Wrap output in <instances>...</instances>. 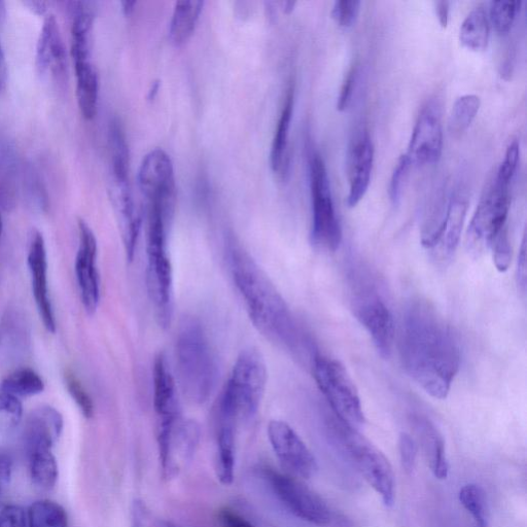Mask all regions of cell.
I'll use <instances>...</instances> for the list:
<instances>
[{
	"mask_svg": "<svg viewBox=\"0 0 527 527\" xmlns=\"http://www.w3.org/2000/svg\"><path fill=\"white\" fill-rule=\"evenodd\" d=\"M219 521L222 527H255L250 520L228 508L220 511Z\"/></svg>",
	"mask_w": 527,
	"mask_h": 527,
	"instance_id": "f6af8a7d",
	"label": "cell"
},
{
	"mask_svg": "<svg viewBox=\"0 0 527 527\" xmlns=\"http://www.w3.org/2000/svg\"><path fill=\"white\" fill-rule=\"evenodd\" d=\"M411 166L412 164L405 154L399 158L390 184V198L395 205H398L401 200Z\"/></svg>",
	"mask_w": 527,
	"mask_h": 527,
	"instance_id": "ab89813d",
	"label": "cell"
},
{
	"mask_svg": "<svg viewBox=\"0 0 527 527\" xmlns=\"http://www.w3.org/2000/svg\"><path fill=\"white\" fill-rule=\"evenodd\" d=\"M26 7L29 8L34 14H37L39 16H45L48 11V4L45 2H26L24 3Z\"/></svg>",
	"mask_w": 527,
	"mask_h": 527,
	"instance_id": "f907efd6",
	"label": "cell"
},
{
	"mask_svg": "<svg viewBox=\"0 0 527 527\" xmlns=\"http://www.w3.org/2000/svg\"><path fill=\"white\" fill-rule=\"evenodd\" d=\"M435 8L440 25L446 28L449 21L450 4L443 0V2H437Z\"/></svg>",
	"mask_w": 527,
	"mask_h": 527,
	"instance_id": "681fc988",
	"label": "cell"
},
{
	"mask_svg": "<svg viewBox=\"0 0 527 527\" xmlns=\"http://www.w3.org/2000/svg\"><path fill=\"white\" fill-rule=\"evenodd\" d=\"M27 455L33 483L45 490L53 488L58 479V466L52 449H37Z\"/></svg>",
	"mask_w": 527,
	"mask_h": 527,
	"instance_id": "83f0119b",
	"label": "cell"
},
{
	"mask_svg": "<svg viewBox=\"0 0 527 527\" xmlns=\"http://www.w3.org/2000/svg\"><path fill=\"white\" fill-rule=\"evenodd\" d=\"M204 2L184 0L175 4L169 25V39L177 47L186 44L197 26Z\"/></svg>",
	"mask_w": 527,
	"mask_h": 527,
	"instance_id": "484cf974",
	"label": "cell"
},
{
	"mask_svg": "<svg viewBox=\"0 0 527 527\" xmlns=\"http://www.w3.org/2000/svg\"><path fill=\"white\" fill-rule=\"evenodd\" d=\"M311 365L315 382L340 423L356 431L363 428L366 417L359 391L343 364L316 354Z\"/></svg>",
	"mask_w": 527,
	"mask_h": 527,
	"instance_id": "5b68a950",
	"label": "cell"
},
{
	"mask_svg": "<svg viewBox=\"0 0 527 527\" xmlns=\"http://www.w3.org/2000/svg\"><path fill=\"white\" fill-rule=\"evenodd\" d=\"M67 522L65 510L52 501L35 502L28 510V527H67Z\"/></svg>",
	"mask_w": 527,
	"mask_h": 527,
	"instance_id": "1f68e13d",
	"label": "cell"
},
{
	"mask_svg": "<svg viewBox=\"0 0 527 527\" xmlns=\"http://www.w3.org/2000/svg\"><path fill=\"white\" fill-rule=\"evenodd\" d=\"M413 423L433 475L439 480L447 479L449 463L442 435L426 418L416 417Z\"/></svg>",
	"mask_w": 527,
	"mask_h": 527,
	"instance_id": "cb8c5ba5",
	"label": "cell"
},
{
	"mask_svg": "<svg viewBox=\"0 0 527 527\" xmlns=\"http://www.w3.org/2000/svg\"><path fill=\"white\" fill-rule=\"evenodd\" d=\"M45 390V383L41 376L29 368L19 369L9 375L3 382V393L20 397L40 395Z\"/></svg>",
	"mask_w": 527,
	"mask_h": 527,
	"instance_id": "f546056e",
	"label": "cell"
},
{
	"mask_svg": "<svg viewBox=\"0 0 527 527\" xmlns=\"http://www.w3.org/2000/svg\"><path fill=\"white\" fill-rule=\"evenodd\" d=\"M23 415L22 403L19 398L0 394V427L12 429L19 425Z\"/></svg>",
	"mask_w": 527,
	"mask_h": 527,
	"instance_id": "d590c367",
	"label": "cell"
},
{
	"mask_svg": "<svg viewBox=\"0 0 527 527\" xmlns=\"http://www.w3.org/2000/svg\"><path fill=\"white\" fill-rule=\"evenodd\" d=\"M234 426L219 424L217 476L224 485H231L235 473V437Z\"/></svg>",
	"mask_w": 527,
	"mask_h": 527,
	"instance_id": "f1b7e54d",
	"label": "cell"
},
{
	"mask_svg": "<svg viewBox=\"0 0 527 527\" xmlns=\"http://www.w3.org/2000/svg\"><path fill=\"white\" fill-rule=\"evenodd\" d=\"M480 107L481 100L476 95L468 94L456 99L449 117V131L455 136L466 132L475 120Z\"/></svg>",
	"mask_w": 527,
	"mask_h": 527,
	"instance_id": "4dcf8cb0",
	"label": "cell"
},
{
	"mask_svg": "<svg viewBox=\"0 0 527 527\" xmlns=\"http://www.w3.org/2000/svg\"><path fill=\"white\" fill-rule=\"evenodd\" d=\"M268 438L277 459L291 475L309 479L318 472L313 453L285 421L272 420L268 426Z\"/></svg>",
	"mask_w": 527,
	"mask_h": 527,
	"instance_id": "4fadbf2b",
	"label": "cell"
},
{
	"mask_svg": "<svg viewBox=\"0 0 527 527\" xmlns=\"http://www.w3.org/2000/svg\"><path fill=\"white\" fill-rule=\"evenodd\" d=\"M489 249L493 252L494 263L500 272H506L511 264L512 249L508 231L498 236Z\"/></svg>",
	"mask_w": 527,
	"mask_h": 527,
	"instance_id": "60d3db41",
	"label": "cell"
},
{
	"mask_svg": "<svg viewBox=\"0 0 527 527\" xmlns=\"http://www.w3.org/2000/svg\"><path fill=\"white\" fill-rule=\"evenodd\" d=\"M510 186L498 181L491 182L477 205L469 227V239L478 248H488L502 233L508 231L510 210Z\"/></svg>",
	"mask_w": 527,
	"mask_h": 527,
	"instance_id": "30bf717a",
	"label": "cell"
},
{
	"mask_svg": "<svg viewBox=\"0 0 527 527\" xmlns=\"http://www.w3.org/2000/svg\"><path fill=\"white\" fill-rule=\"evenodd\" d=\"M77 78V99L83 118L96 117L99 97V79L92 55L73 57Z\"/></svg>",
	"mask_w": 527,
	"mask_h": 527,
	"instance_id": "603a6c76",
	"label": "cell"
},
{
	"mask_svg": "<svg viewBox=\"0 0 527 527\" xmlns=\"http://www.w3.org/2000/svg\"><path fill=\"white\" fill-rule=\"evenodd\" d=\"M165 527H180L177 524L167 523Z\"/></svg>",
	"mask_w": 527,
	"mask_h": 527,
	"instance_id": "6f0895ef",
	"label": "cell"
},
{
	"mask_svg": "<svg viewBox=\"0 0 527 527\" xmlns=\"http://www.w3.org/2000/svg\"><path fill=\"white\" fill-rule=\"evenodd\" d=\"M357 319L370 335L379 355L390 359L395 344V322L385 301L374 289L358 292L354 301Z\"/></svg>",
	"mask_w": 527,
	"mask_h": 527,
	"instance_id": "7c38bea8",
	"label": "cell"
},
{
	"mask_svg": "<svg viewBox=\"0 0 527 527\" xmlns=\"http://www.w3.org/2000/svg\"><path fill=\"white\" fill-rule=\"evenodd\" d=\"M312 199L311 241L316 248L336 252L342 241V229L336 215L330 181L324 160L312 154L309 161Z\"/></svg>",
	"mask_w": 527,
	"mask_h": 527,
	"instance_id": "8992f818",
	"label": "cell"
},
{
	"mask_svg": "<svg viewBox=\"0 0 527 527\" xmlns=\"http://www.w3.org/2000/svg\"><path fill=\"white\" fill-rule=\"evenodd\" d=\"M168 233L149 230L147 287L160 327H170L174 311L173 271L168 254Z\"/></svg>",
	"mask_w": 527,
	"mask_h": 527,
	"instance_id": "ba28073f",
	"label": "cell"
},
{
	"mask_svg": "<svg viewBox=\"0 0 527 527\" xmlns=\"http://www.w3.org/2000/svg\"><path fill=\"white\" fill-rule=\"evenodd\" d=\"M229 258L234 284L259 332L299 359L310 356L305 333L266 273L233 242Z\"/></svg>",
	"mask_w": 527,
	"mask_h": 527,
	"instance_id": "7a4b0ae2",
	"label": "cell"
},
{
	"mask_svg": "<svg viewBox=\"0 0 527 527\" xmlns=\"http://www.w3.org/2000/svg\"><path fill=\"white\" fill-rule=\"evenodd\" d=\"M66 385L70 396L76 401L86 418H91L94 414V405L81 381L73 373L66 374Z\"/></svg>",
	"mask_w": 527,
	"mask_h": 527,
	"instance_id": "74e56055",
	"label": "cell"
},
{
	"mask_svg": "<svg viewBox=\"0 0 527 527\" xmlns=\"http://www.w3.org/2000/svg\"><path fill=\"white\" fill-rule=\"evenodd\" d=\"M359 77V67L355 65L349 70L347 77L342 85L340 95L337 102V110L339 112H345L351 102H353V97L356 89V85Z\"/></svg>",
	"mask_w": 527,
	"mask_h": 527,
	"instance_id": "b9f144b4",
	"label": "cell"
},
{
	"mask_svg": "<svg viewBox=\"0 0 527 527\" xmlns=\"http://www.w3.org/2000/svg\"><path fill=\"white\" fill-rule=\"evenodd\" d=\"M468 205V199L463 194L455 193L449 199L440 241L431 252L435 261L439 263L450 261L458 249Z\"/></svg>",
	"mask_w": 527,
	"mask_h": 527,
	"instance_id": "ffe728a7",
	"label": "cell"
},
{
	"mask_svg": "<svg viewBox=\"0 0 527 527\" xmlns=\"http://www.w3.org/2000/svg\"><path fill=\"white\" fill-rule=\"evenodd\" d=\"M294 88H290L272 142L270 163L273 171L285 178L290 168V129L294 113Z\"/></svg>",
	"mask_w": 527,
	"mask_h": 527,
	"instance_id": "d4e9b609",
	"label": "cell"
},
{
	"mask_svg": "<svg viewBox=\"0 0 527 527\" xmlns=\"http://www.w3.org/2000/svg\"><path fill=\"white\" fill-rule=\"evenodd\" d=\"M462 45L475 52L484 51L489 41V22L483 8H476L465 19L460 30Z\"/></svg>",
	"mask_w": 527,
	"mask_h": 527,
	"instance_id": "4316f807",
	"label": "cell"
},
{
	"mask_svg": "<svg viewBox=\"0 0 527 527\" xmlns=\"http://www.w3.org/2000/svg\"><path fill=\"white\" fill-rule=\"evenodd\" d=\"M63 430L62 415L53 407H41L31 412L24 431L27 453L37 449H52Z\"/></svg>",
	"mask_w": 527,
	"mask_h": 527,
	"instance_id": "44dd1931",
	"label": "cell"
},
{
	"mask_svg": "<svg viewBox=\"0 0 527 527\" xmlns=\"http://www.w3.org/2000/svg\"><path fill=\"white\" fill-rule=\"evenodd\" d=\"M7 18V5L5 2H0V25H2Z\"/></svg>",
	"mask_w": 527,
	"mask_h": 527,
	"instance_id": "f5cc1de1",
	"label": "cell"
},
{
	"mask_svg": "<svg viewBox=\"0 0 527 527\" xmlns=\"http://www.w3.org/2000/svg\"><path fill=\"white\" fill-rule=\"evenodd\" d=\"M153 400L158 419L181 415L178 386L164 354H159L153 367Z\"/></svg>",
	"mask_w": 527,
	"mask_h": 527,
	"instance_id": "7402d4cb",
	"label": "cell"
},
{
	"mask_svg": "<svg viewBox=\"0 0 527 527\" xmlns=\"http://www.w3.org/2000/svg\"><path fill=\"white\" fill-rule=\"evenodd\" d=\"M35 63L39 73L62 81L67 76V54L61 30L54 15L44 21L37 45Z\"/></svg>",
	"mask_w": 527,
	"mask_h": 527,
	"instance_id": "e0dca14e",
	"label": "cell"
},
{
	"mask_svg": "<svg viewBox=\"0 0 527 527\" xmlns=\"http://www.w3.org/2000/svg\"><path fill=\"white\" fill-rule=\"evenodd\" d=\"M28 266L31 275L32 292L41 319L50 333L56 332L55 315L49 296L48 261L45 239L39 231H33L28 251Z\"/></svg>",
	"mask_w": 527,
	"mask_h": 527,
	"instance_id": "2e32d148",
	"label": "cell"
},
{
	"mask_svg": "<svg viewBox=\"0 0 527 527\" xmlns=\"http://www.w3.org/2000/svg\"><path fill=\"white\" fill-rule=\"evenodd\" d=\"M264 476L277 499L296 517L319 526L331 522L326 502L300 480L272 469L265 470Z\"/></svg>",
	"mask_w": 527,
	"mask_h": 527,
	"instance_id": "8fae6325",
	"label": "cell"
},
{
	"mask_svg": "<svg viewBox=\"0 0 527 527\" xmlns=\"http://www.w3.org/2000/svg\"><path fill=\"white\" fill-rule=\"evenodd\" d=\"M13 472V463L9 456L0 454V497H2L8 489Z\"/></svg>",
	"mask_w": 527,
	"mask_h": 527,
	"instance_id": "bcb514c9",
	"label": "cell"
},
{
	"mask_svg": "<svg viewBox=\"0 0 527 527\" xmlns=\"http://www.w3.org/2000/svg\"><path fill=\"white\" fill-rule=\"evenodd\" d=\"M401 358L421 389L434 399L447 398L461 368L462 351L451 327L426 301H414L406 309Z\"/></svg>",
	"mask_w": 527,
	"mask_h": 527,
	"instance_id": "6da1fadb",
	"label": "cell"
},
{
	"mask_svg": "<svg viewBox=\"0 0 527 527\" xmlns=\"http://www.w3.org/2000/svg\"><path fill=\"white\" fill-rule=\"evenodd\" d=\"M374 146L368 133L361 135L349 154V193L347 206L356 207L365 197L371 180Z\"/></svg>",
	"mask_w": 527,
	"mask_h": 527,
	"instance_id": "d6986e66",
	"label": "cell"
},
{
	"mask_svg": "<svg viewBox=\"0 0 527 527\" xmlns=\"http://www.w3.org/2000/svg\"><path fill=\"white\" fill-rule=\"evenodd\" d=\"M361 5L358 0H339L334 4L332 16L340 27L349 28L357 22Z\"/></svg>",
	"mask_w": 527,
	"mask_h": 527,
	"instance_id": "8d00e7d4",
	"label": "cell"
},
{
	"mask_svg": "<svg viewBox=\"0 0 527 527\" xmlns=\"http://www.w3.org/2000/svg\"><path fill=\"white\" fill-rule=\"evenodd\" d=\"M136 4V2H131V0H125V2L121 3L125 16H130L134 12Z\"/></svg>",
	"mask_w": 527,
	"mask_h": 527,
	"instance_id": "816d5d0a",
	"label": "cell"
},
{
	"mask_svg": "<svg viewBox=\"0 0 527 527\" xmlns=\"http://www.w3.org/2000/svg\"><path fill=\"white\" fill-rule=\"evenodd\" d=\"M267 367L256 349H245L237 358L219 404V424L236 426L241 419L253 418L263 400Z\"/></svg>",
	"mask_w": 527,
	"mask_h": 527,
	"instance_id": "277c9868",
	"label": "cell"
},
{
	"mask_svg": "<svg viewBox=\"0 0 527 527\" xmlns=\"http://www.w3.org/2000/svg\"><path fill=\"white\" fill-rule=\"evenodd\" d=\"M443 151V129L439 105L429 102L414 126L408 151L412 165L424 166L439 161Z\"/></svg>",
	"mask_w": 527,
	"mask_h": 527,
	"instance_id": "5bb4252c",
	"label": "cell"
},
{
	"mask_svg": "<svg viewBox=\"0 0 527 527\" xmlns=\"http://www.w3.org/2000/svg\"><path fill=\"white\" fill-rule=\"evenodd\" d=\"M519 158L520 146L515 139L506 151L505 159L498 169L496 179L501 183L510 186L518 167Z\"/></svg>",
	"mask_w": 527,
	"mask_h": 527,
	"instance_id": "f35d334b",
	"label": "cell"
},
{
	"mask_svg": "<svg viewBox=\"0 0 527 527\" xmlns=\"http://www.w3.org/2000/svg\"><path fill=\"white\" fill-rule=\"evenodd\" d=\"M520 7V2H510V0H503V2H493L490 4V22L500 35H506L510 32L516 16L520 11Z\"/></svg>",
	"mask_w": 527,
	"mask_h": 527,
	"instance_id": "e575fe53",
	"label": "cell"
},
{
	"mask_svg": "<svg viewBox=\"0 0 527 527\" xmlns=\"http://www.w3.org/2000/svg\"><path fill=\"white\" fill-rule=\"evenodd\" d=\"M399 451L404 471L407 474H411L416 466L417 444L409 434H401L399 439Z\"/></svg>",
	"mask_w": 527,
	"mask_h": 527,
	"instance_id": "7bdbcfd3",
	"label": "cell"
},
{
	"mask_svg": "<svg viewBox=\"0 0 527 527\" xmlns=\"http://www.w3.org/2000/svg\"><path fill=\"white\" fill-rule=\"evenodd\" d=\"M111 198L122 236L126 257L132 261L142 229V213L136 206L129 180L112 179Z\"/></svg>",
	"mask_w": 527,
	"mask_h": 527,
	"instance_id": "ac0fdd59",
	"label": "cell"
},
{
	"mask_svg": "<svg viewBox=\"0 0 527 527\" xmlns=\"http://www.w3.org/2000/svg\"><path fill=\"white\" fill-rule=\"evenodd\" d=\"M8 64L2 44H0V93H3L8 85Z\"/></svg>",
	"mask_w": 527,
	"mask_h": 527,
	"instance_id": "c3c4849f",
	"label": "cell"
},
{
	"mask_svg": "<svg viewBox=\"0 0 527 527\" xmlns=\"http://www.w3.org/2000/svg\"><path fill=\"white\" fill-rule=\"evenodd\" d=\"M296 3L295 2H287L285 3V12L291 13L294 10Z\"/></svg>",
	"mask_w": 527,
	"mask_h": 527,
	"instance_id": "db71d44e",
	"label": "cell"
},
{
	"mask_svg": "<svg viewBox=\"0 0 527 527\" xmlns=\"http://www.w3.org/2000/svg\"><path fill=\"white\" fill-rule=\"evenodd\" d=\"M0 527H28L24 510L15 505L0 510Z\"/></svg>",
	"mask_w": 527,
	"mask_h": 527,
	"instance_id": "ee69618b",
	"label": "cell"
},
{
	"mask_svg": "<svg viewBox=\"0 0 527 527\" xmlns=\"http://www.w3.org/2000/svg\"><path fill=\"white\" fill-rule=\"evenodd\" d=\"M175 357L184 395L192 403H205L217 388L220 372L207 332L194 316H188L180 325Z\"/></svg>",
	"mask_w": 527,
	"mask_h": 527,
	"instance_id": "3957f363",
	"label": "cell"
},
{
	"mask_svg": "<svg viewBox=\"0 0 527 527\" xmlns=\"http://www.w3.org/2000/svg\"><path fill=\"white\" fill-rule=\"evenodd\" d=\"M112 154V178L129 180V148L125 134L118 122L114 121L110 129Z\"/></svg>",
	"mask_w": 527,
	"mask_h": 527,
	"instance_id": "d6a6232c",
	"label": "cell"
},
{
	"mask_svg": "<svg viewBox=\"0 0 527 527\" xmlns=\"http://www.w3.org/2000/svg\"><path fill=\"white\" fill-rule=\"evenodd\" d=\"M526 236L524 234L520 253L518 256V266H517V280H518V286L520 287L522 292L526 291V280H527V264H526Z\"/></svg>",
	"mask_w": 527,
	"mask_h": 527,
	"instance_id": "7dc6e473",
	"label": "cell"
},
{
	"mask_svg": "<svg viewBox=\"0 0 527 527\" xmlns=\"http://www.w3.org/2000/svg\"><path fill=\"white\" fill-rule=\"evenodd\" d=\"M158 90H159V84L156 83V84L153 85V88H152L151 91H150L149 98H150V99L155 98V94L158 92Z\"/></svg>",
	"mask_w": 527,
	"mask_h": 527,
	"instance_id": "11a10c76",
	"label": "cell"
},
{
	"mask_svg": "<svg viewBox=\"0 0 527 527\" xmlns=\"http://www.w3.org/2000/svg\"><path fill=\"white\" fill-rule=\"evenodd\" d=\"M460 502L472 516L476 527L488 526V508L484 490L477 484L465 485L459 495Z\"/></svg>",
	"mask_w": 527,
	"mask_h": 527,
	"instance_id": "836d02e7",
	"label": "cell"
},
{
	"mask_svg": "<svg viewBox=\"0 0 527 527\" xmlns=\"http://www.w3.org/2000/svg\"><path fill=\"white\" fill-rule=\"evenodd\" d=\"M138 186L146 201L147 213L172 221L177 204V184L168 154L155 149L148 153L138 171Z\"/></svg>",
	"mask_w": 527,
	"mask_h": 527,
	"instance_id": "9c48e42d",
	"label": "cell"
},
{
	"mask_svg": "<svg viewBox=\"0 0 527 527\" xmlns=\"http://www.w3.org/2000/svg\"><path fill=\"white\" fill-rule=\"evenodd\" d=\"M80 247L76 261V273L82 302L86 311L93 314L100 302V277L97 269V239L84 221H79Z\"/></svg>",
	"mask_w": 527,
	"mask_h": 527,
	"instance_id": "9a60e30c",
	"label": "cell"
},
{
	"mask_svg": "<svg viewBox=\"0 0 527 527\" xmlns=\"http://www.w3.org/2000/svg\"><path fill=\"white\" fill-rule=\"evenodd\" d=\"M2 233H3V219H2V215H0V236H2Z\"/></svg>",
	"mask_w": 527,
	"mask_h": 527,
	"instance_id": "9f6ffc18",
	"label": "cell"
},
{
	"mask_svg": "<svg viewBox=\"0 0 527 527\" xmlns=\"http://www.w3.org/2000/svg\"><path fill=\"white\" fill-rule=\"evenodd\" d=\"M336 429L363 477L381 497L383 504L386 507H393L396 482L388 458L358 431L344 426L340 421Z\"/></svg>",
	"mask_w": 527,
	"mask_h": 527,
	"instance_id": "52a82bcc",
	"label": "cell"
}]
</instances>
